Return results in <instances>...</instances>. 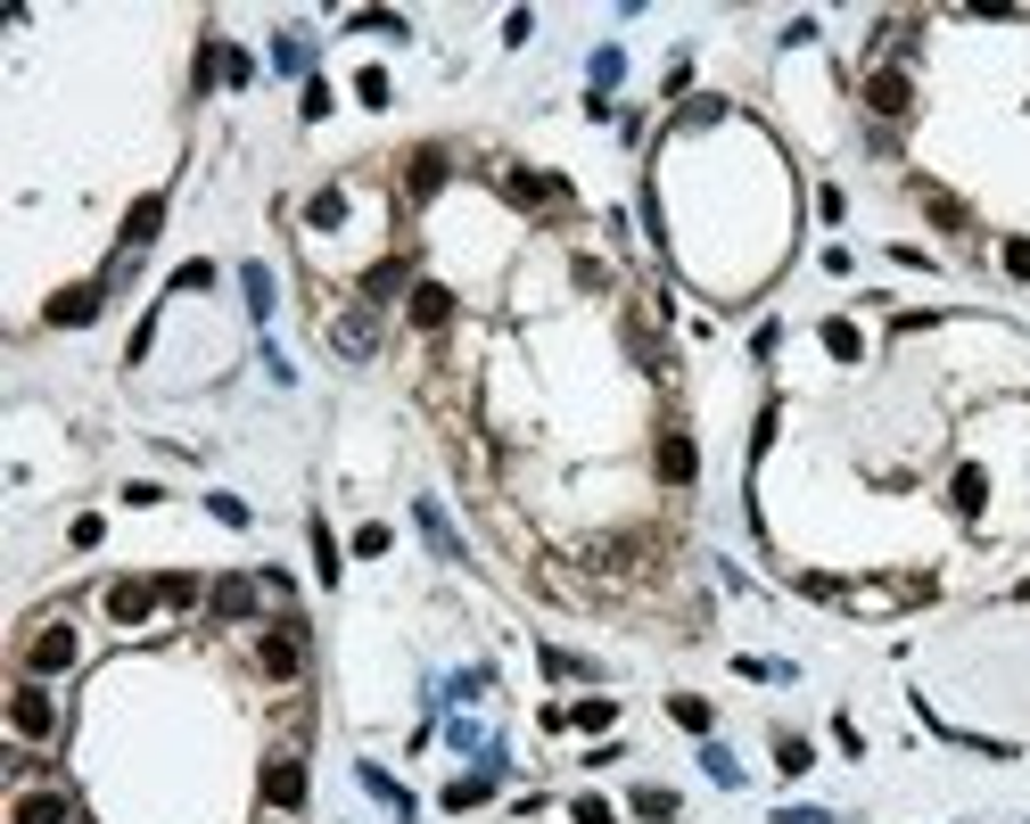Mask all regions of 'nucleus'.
I'll return each instance as SVG.
<instances>
[{"instance_id": "f257e3e1", "label": "nucleus", "mask_w": 1030, "mask_h": 824, "mask_svg": "<svg viewBox=\"0 0 1030 824\" xmlns=\"http://www.w3.org/2000/svg\"><path fill=\"white\" fill-rule=\"evenodd\" d=\"M865 108H874L882 124H899V116L916 108V83H907V66H874V75H865Z\"/></svg>"}, {"instance_id": "f03ea898", "label": "nucleus", "mask_w": 1030, "mask_h": 824, "mask_svg": "<svg viewBox=\"0 0 1030 824\" xmlns=\"http://www.w3.org/2000/svg\"><path fill=\"white\" fill-rule=\"evenodd\" d=\"M75 652H83L75 627H66V618H50V627L25 643V668H34V676H58V668H75Z\"/></svg>"}, {"instance_id": "7ed1b4c3", "label": "nucleus", "mask_w": 1030, "mask_h": 824, "mask_svg": "<svg viewBox=\"0 0 1030 824\" xmlns=\"http://www.w3.org/2000/svg\"><path fill=\"white\" fill-rule=\"evenodd\" d=\"M9 726H17L25 742H50V734H58V701L41 693V684H25V693L9 701Z\"/></svg>"}, {"instance_id": "20e7f679", "label": "nucleus", "mask_w": 1030, "mask_h": 824, "mask_svg": "<svg viewBox=\"0 0 1030 824\" xmlns=\"http://www.w3.org/2000/svg\"><path fill=\"white\" fill-rule=\"evenodd\" d=\"M264 800H272V808H298L305 800V759H298V750H272V759H264Z\"/></svg>"}, {"instance_id": "39448f33", "label": "nucleus", "mask_w": 1030, "mask_h": 824, "mask_svg": "<svg viewBox=\"0 0 1030 824\" xmlns=\"http://www.w3.org/2000/svg\"><path fill=\"white\" fill-rule=\"evenodd\" d=\"M256 659H264V676H298V668H305V635H298V618H281V627L256 643Z\"/></svg>"}, {"instance_id": "423d86ee", "label": "nucleus", "mask_w": 1030, "mask_h": 824, "mask_svg": "<svg viewBox=\"0 0 1030 824\" xmlns=\"http://www.w3.org/2000/svg\"><path fill=\"white\" fill-rule=\"evenodd\" d=\"M330 347H338L347 363H363V355H372V347H379V322H372V305L338 314V322H330Z\"/></svg>"}, {"instance_id": "0eeeda50", "label": "nucleus", "mask_w": 1030, "mask_h": 824, "mask_svg": "<svg viewBox=\"0 0 1030 824\" xmlns=\"http://www.w3.org/2000/svg\"><path fill=\"white\" fill-rule=\"evenodd\" d=\"M99 298H108L99 281H75V289H58V298H50V322H58V330H83V322L99 314Z\"/></svg>"}, {"instance_id": "6e6552de", "label": "nucleus", "mask_w": 1030, "mask_h": 824, "mask_svg": "<svg viewBox=\"0 0 1030 824\" xmlns=\"http://www.w3.org/2000/svg\"><path fill=\"white\" fill-rule=\"evenodd\" d=\"M149 610H157V585H141V578H116L108 585V618H116V627H141Z\"/></svg>"}, {"instance_id": "1a4fd4ad", "label": "nucleus", "mask_w": 1030, "mask_h": 824, "mask_svg": "<svg viewBox=\"0 0 1030 824\" xmlns=\"http://www.w3.org/2000/svg\"><path fill=\"white\" fill-rule=\"evenodd\" d=\"M693 470H701L693 437H684V429H659V478H668V487H693Z\"/></svg>"}, {"instance_id": "9d476101", "label": "nucleus", "mask_w": 1030, "mask_h": 824, "mask_svg": "<svg viewBox=\"0 0 1030 824\" xmlns=\"http://www.w3.org/2000/svg\"><path fill=\"white\" fill-rule=\"evenodd\" d=\"M504 190H511L520 206H569V182H553V173H528V166H511Z\"/></svg>"}, {"instance_id": "9b49d317", "label": "nucleus", "mask_w": 1030, "mask_h": 824, "mask_svg": "<svg viewBox=\"0 0 1030 824\" xmlns=\"http://www.w3.org/2000/svg\"><path fill=\"white\" fill-rule=\"evenodd\" d=\"M17 824H83V816H75V800H66V791H25V800H17Z\"/></svg>"}, {"instance_id": "f8f14e48", "label": "nucleus", "mask_w": 1030, "mask_h": 824, "mask_svg": "<svg viewBox=\"0 0 1030 824\" xmlns=\"http://www.w3.org/2000/svg\"><path fill=\"white\" fill-rule=\"evenodd\" d=\"M157 223H166V198H141V206H132V215H124V256H141V247L157 240Z\"/></svg>"}, {"instance_id": "ddd939ff", "label": "nucleus", "mask_w": 1030, "mask_h": 824, "mask_svg": "<svg viewBox=\"0 0 1030 824\" xmlns=\"http://www.w3.org/2000/svg\"><path fill=\"white\" fill-rule=\"evenodd\" d=\"M437 182H446V149H412L404 157V190H412V198H429Z\"/></svg>"}, {"instance_id": "4468645a", "label": "nucleus", "mask_w": 1030, "mask_h": 824, "mask_svg": "<svg viewBox=\"0 0 1030 824\" xmlns=\"http://www.w3.org/2000/svg\"><path fill=\"white\" fill-rule=\"evenodd\" d=\"M412 322H421V330H446V322H453V289L421 281V289H412Z\"/></svg>"}, {"instance_id": "2eb2a0df", "label": "nucleus", "mask_w": 1030, "mask_h": 824, "mask_svg": "<svg viewBox=\"0 0 1030 824\" xmlns=\"http://www.w3.org/2000/svg\"><path fill=\"white\" fill-rule=\"evenodd\" d=\"M256 594H264V578H223V585H215V618H247V610H256Z\"/></svg>"}, {"instance_id": "dca6fc26", "label": "nucleus", "mask_w": 1030, "mask_h": 824, "mask_svg": "<svg viewBox=\"0 0 1030 824\" xmlns=\"http://www.w3.org/2000/svg\"><path fill=\"white\" fill-rule=\"evenodd\" d=\"M412 511H421V536L437 544V561H462V536L446 528V511H437V504H412Z\"/></svg>"}, {"instance_id": "f3484780", "label": "nucleus", "mask_w": 1030, "mask_h": 824, "mask_svg": "<svg viewBox=\"0 0 1030 824\" xmlns=\"http://www.w3.org/2000/svg\"><path fill=\"white\" fill-rule=\"evenodd\" d=\"M240 289H247V314H272V272H264V264H240Z\"/></svg>"}, {"instance_id": "a211bd4d", "label": "nucleus", "mask_w": 1030, "mask_h": 824, "mask_svg": "<svg viewBox=\"0 0 1030 824\" xmlns=\"http://www.w3.org/2000/svg\"><path fill=\"white\" fill-rule=\"evenodd\" d=\"M363 791H372V800H388V808H396V824H412V791H396L379 767H363Z\"/></svg>"}, {"instance_id": "6ab92c4d", "label": "nucleus", "mask_w": 1030, "mask_h": 824, "mask_svg": "<svg viewBox=\"0 0 1030 824\" xmlns=\"http://www.w3.org/2000/svg\"><path fill=\"white\" fill-rule=\"evenodd\" d=\"M668 717H676L684 734H710V701H701V693H676V701H668Z\"/></svg>"}, {"instance_id": "aec40b11", "label": "nucleus", "mask_w": 1030, "mask_h": 824, "mask_svg": "<svg viewBox=\"0 0 1030 824\" xmlns=\"http://www.w3.org/2000/svg\"><path fill=\"white\" fill-rule=\"evenodd\" d=\"M775 767H784V775H808V767H816V750H808L800 734H784V742H775Z\"/></svg>"}, {"instance_id": "412c9836", "label": "nucleus", "mask_w": 1030, "mask_h": 824, "mask_svg": "<svg viewBox=\"0 0 1030 824\" xmlns=\"http://www.w3.org/2000/svg\"><path fill=\"white\" fill-rule=\"evenodd\" d=\"M396 289H404V264H379L372 281H363V305H388V298H396Z\"/></svg>"}, {"instance_id": "4be33fe9", "label": "nucleus", "mask_w": 1030, "mask_h": 824, "mask_svg": "<svg viewBox=\"0 0 1030 824\" xmlns=\"http://www.w3.org/2000/svg\"><path fill=\"white\" fill-rule=\"evenodd\" d=\"M305 58H314V50H305V34H281V41H272V66H281V75H305Z\"/></svg>"}, {"instance_id": "5701e85b", "label": "nucleus", "mask_w": 1030, "mask_h": 824, "mask_svg": "<svg viewBox=\"0 0 1030 824\" xmlns=\"http://www.w3.org/2000/svg\"><path fill=\"white\" fill-rule=\"evenodd\" d=\"M610 717H618V701H578V710H569V726H585V734H602V726H610Z\"/></svg>"}, {"instance_id": "b1692460", "label": "nucleus", "mask_w": 1030, "mask_h": 824, "mask_svg": "<svg viewBox=\"0 0 1030 824\" xmlns=\"http://www.w3.org/2000/svg\"><path fill=\"white\" fill-rule=\"evenodd\" d=\"M824 347H833V355H841V363H858V355H865V338L849 330V322H824Z\"/></svg>"}, {"instance_id": "393cba45", "label": "nucleus", "mask_w": 1030, "mask_h": 824, "mask_svg": "<svg viewBox=\"0 0 1030 824\" xmlns=\"http://www.w3.org/2000/svg\"><path fill=\"white\" fill-rule=\"evenodd\" d=\"M981 495H990V487H981V470H956V495H948V504L965 511V520H973V511H981Z\"/></svg>"}, {"instance_id": "a878e982", "label": "nucleus", "mask_w": 1030, "mask_h": 824, "mask_svg": "<svg viewBox=\"0 0 1030 824\" xmlns=\"http://www.w3.org/2000/svg\"><path fill=\"white\" fill-rule=\"evenodd\" d=\"M305 215H314V231H330V223H338V215H347V190H322V198H314V206H305Z\"/></svg>"}, {"instance_id": "bb28decb", "label": "nucleus", "mask_w": 1030, "mask_h": 824, "mask_svg": "<svg viewBox=\"0 0 1030 824\" xmlns=\"http://www.w3.org/2000/svg\"><path fill=\"white\" fill-rule=\"evenodd\" d=\"M157 602H173V610H190V602H198V578H157Z\"/></svg>"}, {"instance_id": "cd10ccee", "label": "nucleus", "mask_w": 1030, "mask_h": 824, "mask_svg": "<svg viewBox=\"0 0 1030 824\" xmlns=\"http://www.w3.org/2000/svg\"><path fill=\"white\" fill-rule=\"evenodd\" d=\"M635 816H676V791H659V784H643V791H635Z\"/></svg>"}, {"instance_id": "c85d7f7f", "label": "nucleus", "mask_w": 1030, "mask_h": 824, "mask_svg": "<svg viewBox=\"0 0 1030 824\" xmlns=\"http://www.w3.org/2000/svg\"><path fill=\"white\" fill-rule=\"evenodd\" d=\"M355 92H363V108H388V75H379V66H363Z\"/></svg>"}, {"instance_id": "c756f323", "label": "nucleus", "mask_w": 1030, "mask_h": 824, "mask_svg": "<svg viewBox=\"0 0 1030 824\" xmlns=\"http://www.w3.org/2000/svg\"><path fill=\"white\" fill-rule=\"evenodd\" d=\"M355 25H363V34H388V41H404V17H388V9H363Z\"/></svg>"}, {"instance_id": "7c9ffc66", "label": "nucleus", "mask_w": 1030, "mask_h": 824, "mask_svg": "<svg viewBox=\"0 0 1030 824\" xmlns=\"http://www.w3.org/2000/svg\"><path fill=\"white\" fill-rule=\"evenodd\" d=\"M314 569H322V578H338V544H330V528H314Z\"/></svg>"}, {"instance_id": "2f4dec72", "label": "nucleus", "mask_w": 1030, "mask_h": 824, "mask_svg": "<svg viewBox=\"0 0 1030 824\" xmlns=\"http://www.w3.org/2000/svg\"><path fill=\"white\" fill-rule=\"evenodd\" d=\"M1006 272H1014V281H1030V240H1006Z\"/></svg>"}, {"instance_id": "473e14b6", "label": "nucleus", "mask_w": 1030, "mask_h": 824, "mask_svg": "<svg viewBox=\"0 0 1030 824\" xmlns=\"http://www.w3.org/2000/svg\"><path fill=\"white\" fill-rule=\"evenodd\" d=\"M775 824H833V816H824V808H784Z\"/></svg>"}]
</instances>
